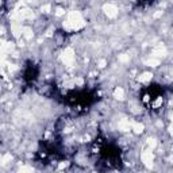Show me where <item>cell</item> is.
I'll use <instances>...</instances> for the list:
<instances>
[{"mask_svg":"<svg viewBox=\"0 0 173 173\" xmlns=\"http://www.w3.org/2000/svg\"><path fill=\"white\" fill-rule=\"evenodd\" d=\"M114 97H115V99H119V100L123 99V97H124V91H123V88H120V86L115 88V91H114Z\"/></svg>","mask_w":173,"mask_h":173,"instance_id":"6","label":"cell"},{"mask_svg":"<svg viewBox=\"0 0 173 173\" xmlns=\"http://www.w3.org/2000/svg\"><path fill=\"white\" fill-rule=\"evenodd\" d=\"M131 130H134L135 134H141V132L143 131V124L139 123V122H135V123H132Z\"/></svg>","mask_w":173,"mask_h":173,"instance_id":"7","label":"cell"},{"mask_svg":"<svg viewBox=\"0 0 173 173\" xmlns=\"http://www.w3.org/2000/svg\"><path fill=\"white\" fill-rule=\"evenodd\" d=\"M146 64H147L149 66H157V65L159 64V59H154V58L153 59H149Z\"/></svg>","mask_w":173,"mask_h":173,"instance_id":"9","label":"cell"},{"mask_svg":"<svg viewBox=\"0 0 173 173\" xmlns=\"http://www.w3.org/2000/svg\"><path fill=\"white\" fill-rule=\"evenodd\" d=\"M4 34V27H0V35Z\"/></svg>","mask_w":173,"mask_h":173,"instance_id":"11","label":"cell"},{"mask_svg":"<svg viewBox=\"0 0 173 173\" xmlns=\"http://www.w3.org/2000/svg\"><path fill=\"white\" fill-rule=\"evenodd\" d=\"M2 3H3V0H0V5H2Z\"/></svg>","mask_w":173,"mask_h":173,"instance_id":"12","label":"cell"},{"mask_svg":"<svg viewBox=\"0 0 173 173\" xmlns=\"http://www.w3.org/2000/svg\"><path fill=\"white\" fill-rule=\"evenodd\" d=\"M103 11H104L105 15H108L110 18H114V16L118 15V8H116V5L114 4H105L104 7H103Z\"/></svg>","mask_w":173,"mask_h":173,"instance_id":"3","label":"cell"},{"mask_svg":"<svg viewBox=\"0 0 173 173\" xmlns=\"http://www.w3.org/2000/svg\"><path fill=\"white\" fill-rule=\"evenodd\" d=\"M64 26L66 27V30H77V29H80V27L84 26V20H83L80 14L73 11V12H69L68 19H66V23H65Z\"/></svg>","mask_w":173,"mask_h":173,"instance_id":"1","label":"cell"},{"mask_svg":"<svg viewBox=\"0 0 173 173\" xmlns=\"http://www.w3.org/2000/svg\"><path fill=\"white\" fill-rule=\"evenodd\" d=\"M74 61V51L72 49H65V51L62 53V62L65 65H72Z\"/></svg>","mask_w":173,"mask_h":173,"instance_id":"2","label":"cell"},{"mask_svg":"<svg viewBox=\"0 0 173 173\" xmlns=\"http://www.w3.org/2000/svg\"><path fill=\"white\" fill-rule=\"evenodd\" d=\"M142 161L145 162L147 166H150L151 164H153V153H151V150H146L142 153Z\"/></svg>","mask_w":173,"mask_h":173,"instance_id":"4","label":"cell"},{"mask_svg":"<svg viewBox=\"0 0 173 173\" xmlns=\"http://www.w3.org/2000/svg\"><path fill=\"white\" fill-rule=\"evenodd\" d=\"M151 77H153V74L149 73V72H146V73H143L139 78H138V81H139V83H147V81L151 80Z\"/></svg>","mask_w":173,"mask_h":173,"instance_id":"8","label":"cell"},{"mask_svg":"<svg viewBox=\"0 0 173 173\" xmlns=\"http://www.w3.org/2000/svg\"><path fill=\"white\" fill-rule=\"evenodd\" d=\"M119 130H122V131H130V130H131L130 122L127 120V119H122V120L119 122Z\"/></svg>","mask_w":173,"mask_h":173,"instance_id":"5","label":"cell"},{"mask_svg":"<svg viewBox=\"0 0 173 173\" xmlns=\"http://www.w3.org/2000/svg\"><path fill=\"white\" fill-rule=\"evenodd\" d=\"M65 14V11L62 10V8H57V11H56V15L57 16H61V15H64Z\"/></svg>","mask_w":173,"mask_h":173,"instance_id":"10","label":"cell"}]
</instances>
